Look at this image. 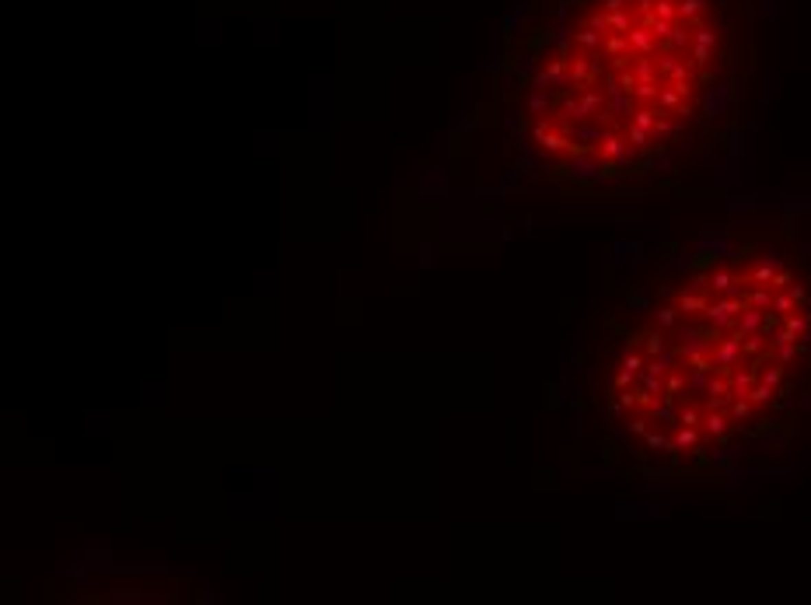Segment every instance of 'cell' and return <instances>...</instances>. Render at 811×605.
<instances>
[{"label":"cell","instance_id":"6da1fadb","mask_svg":"<svg viewBox=\"0 0 811 605\" xmlns=\"http://www.w3.org/2000/svg\"><path fill=\"white\" fill-rule=\"evenodd\" d=\"M678 312H685V315L707 312V297H700V294H682V297H678Z\"/></svg>","mask_w":811,"mask_h":605},{"label":"cell","instance_id":"7a4b0ae2","mask_svg":"<svg viewBox=\"0 0 811 605\" xmlns=\"http://www.w3.org/2000/svg\"><path fill=\"white\" fill-rule=\"evenodd\" d=\"M703 424H707V431H710L713 437H720V434L727 431V417H724V413H707Z\"/></svg>","mask_w":811,"mask_h":605},{"label":"cell","instance_id":"3957f363","mask_svg":"<svg viewBox=\"0 0 811 605\" xmlns=\"http://www.w3.org/2000/svg\"><path fill=\"white\" fill-rule=\"evenodd\" d=\"M700 441V434H696V427H685V424H678V437H675V448H692Z\"/></svg>","mask_w":811,"mask_h":605},{"label":"cell","instance_id":"277c9868","mask_svg":"<svg viewBox=\"0 0 811 605\" xmlns=\"http://www.w3.org/2000/svg\"><path fill=\"white\" fill-rule=\"evenodd\" d=\"M647 354H650V357L665 354V339H661V332H650V336H647Z\"/></svg>","mask_w":811,"mask_h":605},{"label":"cell","instance_id":"5b68a950","mask_svg":"<svg viewBox=\"0 0 811 605\" xmlns=\"http://www.w3.org/2000/svg\"><path fill=\"white\" fill-rule=\"evenodd\" d=\"M787 329H790L794 336L808 332V315H787Z\"/></svg>","mask_w":811,"mask_h":605},{"label":"cell","instance_id":"8992f818","mask_svg":"<svg viewBox=\"0 0 811 605\" xmlns=\"http://www.w3.org/2000/svg\"><path fill=\"white\" fill-rule=\"evenodd\" d=\"M643 367H647V361H643L640 354H630V357L623 361V371H630V374H640Z\"/></svg>","mask_w":811,"mask_h":605},{"label":"cell","instance_id":"52a82bcc","mask_svg":"<svg viewBox=\"0 0 811 605\" xmlns=\"http://www.w3.org/2000/svg\"><path fill=\"white\" fill-rule=\"evenodd\" d=\"M790 308H794V297H790V294H780V297H773V312H780V315H790Z\"/></svg>","mask_w":811,"mask_h":605},{"label":"cell","instance_id":"ba28073f","mask_svg":"<svg viewBox=\"0 0 811 605\" xmlns=\"http://www.w3.org/2000/svg\"><path fill=\"white\" fill-rule=\"evenodd\" d=\"M658 322H661V326H675V322H678V308H661V312H658Z\"/></svg>","mask_w":811,"mask_h":605},{"label":"cell","instance_id":"9c48e42d","mask_svg":"<svg viewBox=\"0 0 811 605\" xmlns=\"http://www.w3.org/2000/svg\"><path fill=\"white\" fill-rule=\"evenodd\" d=\"M787 284H790V273L784 270V273H777V277H773V284H769V287H773V290H784Z\"/></svg>","mask_w":811,"mask_h":605},{"label":"cell","instance_id":"30bf717a","mask_svg":"<svg viewBox=\"0 0 811 605\" xmlns=\"http://www.w3.org/2000/svg\"><path fill=\"white\" fill-rule=\"evenodd\" d=\"M790 297H794V301H804V287H790Z\"/></svg>","mask_w":811,"mask_h":605}]
</instances>
